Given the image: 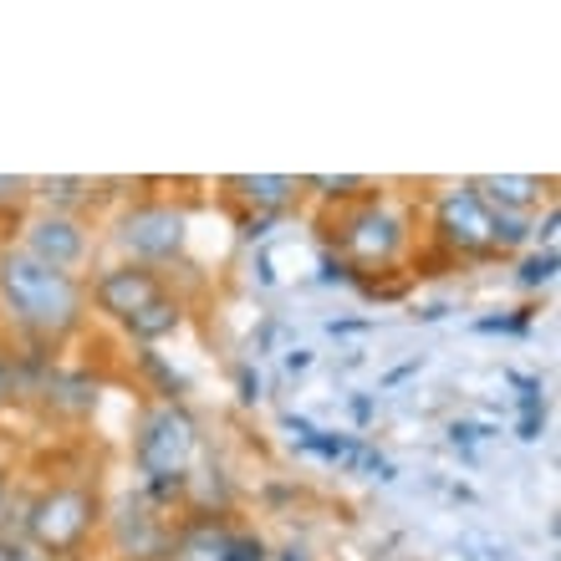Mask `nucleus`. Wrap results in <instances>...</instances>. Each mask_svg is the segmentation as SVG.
<instances>
[{
  "instance_id": "nucleus-1",
  "label": "nucleus",
  "mask_w": 561,
  "mask_h": 561,
  "mask_svg": "<svg viewBox=\"0 0 561 561\" xmlns=\"http://www.w3.org/2000/svg\"><path fill=\"white\" fill-rule=\"evenodd\" d=\"M87 322V276L57 271L26 255L16 240H0V327L36 352H51L83 337Z\"/></svg>"
},
{
  "instance_id": "nucleus-2",
  "label": "nucleus",
  "mask_w": 561,
  "mask_h": 561,
  "mask_svg": "<svg viewBox=\"0 0 561 561\" xmlns=\"http://www.w3.org/2000/svg\"><path fill=\"white\" fill-rule=\"evenodd\" d=\"M316 235L327 255L347 265L352 286H367L373 276H394L398 265L419 250V210L398 195L394 184H383L378 195L358 199L347 210H322Z\"/></svg>"
},
{
  "instance_id": "nucleus-3",
  "label": "nucleus",
  "mask_w": 561,
  "mask_h": 561,
  "mask_svg": "<svg viewBox=\"0 0 561 561\" xmlns=\"http://www.w3.org/2000/svg\"><path fill=\"white\" fill-rule=\"evenodd\" d=\"M128 460L138 470V490L189 511V490H195L199 460H204V424L184 398H149L133 419Z\"/></svg>"
},
{
  "instance_id": "nucleus-4",
  "label": "nucleus",
  "mask_w": 561,
  "mask_h": 561,
  "mask_svg": "<svg viewBox=\"0 0 561 561\" xmlns=\"http://www.w3.org/2000/svg\"><path fill=\"white\" fill-rule=\"evenodd\" d=\"M102 511L108 506H102L98 479L87 475L47 479L32 500H21L16 541L47 561H72L83 557V546L102 531Z\"/></svg>"
},
{
  "instance_id": "nucleus-5",
  "label": "nucleus",
  "mask_w": 561,
  "mask_h": 561,
  "mask_svg": "<svg viewBox=\"0 0 561 561\" xmlns=\"http://www.w3.org/2000/svg\"><path fill=\"white\" fill-rule=\"evenodd\" d=\"M102 246L113 250V261L174 271L189 261V210L169 195L123 199L117 215L102 220Z\"/></svg>"
},
{
  "instance_id": "nucleus-6",
  "label": "nucleus",
  "mask_w": 561,
  "mask_h": 561,
  "mask_svg": "<svg viewBox=\"0 0 561 561\" xmlns=\"http://www.w3.org/2000/svg\"><path fill=\"white\" fill-rule=\"evenodd\" d=\"M184 521H189V511L153 500L149 490H133L128 500L102 511V536L117 561H169L179 551Z\"/></svg>"
},
{
  "instance_id": "nucleus-7",
  "label": "nucleus",
  "mask_w": 561,
  "mask_h": 561,
  "mask_svg": "<svg viewBox=\"0 0 561 561\" xmlns=\"http://www.w3.org/2000/svg\"><path fill=\"white\" fill-rule=\"evenodd\" d=\"M26 255L57 265V271H72V276H92L102 250V225L92 215H66V210H47V204H26L16 215V230H11Z\"/></svg>"
},
{
  "instance_id": "nucleus-8",
  "label": "nucleus",
  "mask_w": 561,
  "mask_h": 561,
  "mask_svg": "<svg viewBox=\"0 0 561 561\" xmlns=\"http://www.w3.org/2000/svg\"><path fill=\"white\" fill-rule=\"evenodd\" d=\"M429 240L445 250L454 265L496 261V255H490V204L475 195L470 179H449L429 195Z\"/></svg>"
},
{
  "instance_id": "nucleus-9",
  "label": "nucleus",
  "mask_w": 561,
  "mask_h": 561,
  "mask_svg": "<svg viewBox=\"0 0 561 561\" xmlns=\"http://www.w3.org/2000/svg\"><path fill=\"white\" fill-rule=\"evenodd\" d=\"M169 291H174V286H169L164 271L133 265V261H98L92 276H87V307H92L102 322H113V327H128L144 307H153V301L169 297Z\"/></svg>"
},
{
  "instance_id": "nucleus-10",
  "label": "nucleus",
  "mask_w": 561,
  "mask_h": 561,
  "mask_svg": "<svg viewBox=\"0 0 561 561\" xmlns=\"http://www.w3.org/2000/svg\"><path fill=\"white\" fill-rule=\"evenodd\" d=\"M220 199L235 204L240 215H286L307 195H301L297 174H230V179H220Z\"/></svg>"
},
{
  "instance_id": "nucleus-11",
  "label": "nucleus",
  "mask_w": 561,
  "mask_h": 561,
  "mask_svg": "<svg viewBox=\"0 0 561 561\" xmlns=\"http://www.w3.org/2000/svg\"><path fill=\"white\" fill-rule=\"evenodd\" d=\"M470 184L500 215H536L541 204H551V179H536V174H479Z\"/></svg>"
},
{
  "instance_id": "nucleus-12",
  "label": "nucleus",
  "mask_w": 561,
  "mask_h": 561,
  "mask_svg": "<svg viewBox=\"0 0 561 561\" xmlns=\"http://www.w3.org/2000/svg\"><path fill=\"white\" fill-rule=\"evenodd\" d=\"M378 189L383 184L367 179V174H312V179H301V195H312L322 210H347V204L378 195Z\"/></svg>"
},
{
  "instance_id": "nucleus-13",
  "label": "nucleus",
  "mask_w": 561,
  "mask_h": 561,
  "mask_svg": "<svg viewBox=\"0 0 561 561\" xmlns=\"http://www.w3.org/2000/svg\"><path fill=\"white\" fill-rule=\"evenodd\" d=\"M511 388H521V413H515V439L536 445L546 429V394H541V378H526V373H506Z\"/></svg>"
},
{
  "instance_id": "nucleus-14",
  "label": "nucleus",
  "mask_w": 561,
  "mask_h": 561,
  "mask_svg": "<svg viewBox=\"0 0 561 561\" xmlns=\"http://www.w3.org/2000/svg\"><path fill=\"white\" fill-rule=\"evenodd\" d=\"M557 271H561L557 250H521V261H515V286H521L526 297H541V291L557 286Z\"/></svg>"
},
{
  "instance_id": "nucleus-15",
  "label": "nucleus",
  "mask_w": 561,
  "mask_h": 561,
  "mask_svg": "<svg viewBox=\"0 0 561 561\" xmlns=\"http://www.w3.org/2000/svg\"><path fill=\"white\" fill-rule=\"evenodd\" d=\"M358 445H363L358 434H347V429H322V424H316V429L307 434V439H301V449H307V454H316L322 464H347Z\"/></svg>"
},
{
  "instance_id": "nucleus-16",
  "label": "nucleus",
  "mask_w": 561,
  "mask_h": 561,
  "mask_svg": "<svg viewBox=\"0 0 561 561\" xmlns=\"http://www.w3.org/2000/svg\"><path fill=\"white\" fill-rule=\"evenodd\" d=\"M32 204V179H11V174H0V220H11L16 225V215Z\"/></svg>"
},
{
  "instance_id": "nucleus-17",
  "label": "nucleus",
  "mask_w": 561,
  "mask_h": 561,
  "mask_svg": "<svg viewBox=\"0 0 561 561\" xmlns=\"http://www.w3.org/2000/svg\"><path fill=\"white\" fill-rule=\"evenodd\" d=\"M215 561H271V546L261 536H250V531H230V541H225V551Z\"/></svg>"
},
{
  "instance_id": "nucleus-18",
  "label": "nucleus",
  "mask_w": 561,
  "mask_h": 561,
  "mask_svg": "<svg viewBox=\"0 0 561 561\" xmlns=\"http://www.w3.org/2000/svg\"><path fill=\"white\" fill-rule=\"evenodd\" d=\"M531 322H536V312H531V307H521V312L479 316V322H475V332H531Z\"/></svg>"
},
{
  "instance_id": "nucleus-19",
  "label": "nucleus",
  "mask_w": 561,
  "mask_h": 561,
  "mask_svg": "<svg viewBox=\"0 0 561 561\" xmlns=\"http://www.w3.org/2000/svg\"><path fill=\"white\" fill-rule=\"evenodd\" d=\"M235 394H240V403H261L265 398V378L255 363H235Z\"/></svg>"
},
{
  "instance_id": "nucleus-20",
  "label": "nucleus",
  "mask_w": 561,
  "mask_h": 561,
  "mask_svg": "<svg viewBox=\"0 0 561 561\" xmlns=\"http://www.w3.org/2000/svg\"><path fill=\"white\" fill-rule=\"evenodd\" d=\"M286 215H240L235 225H240V240H250V246H261V240H271V230H276Z\"/></svg>"
},
{
  "instance_id": "nucleus-21",
  "label": "nucleus",
  "mask_w": 561,
  "mask_h": 561,
  "mask_svg": "<svg viewBox=\"0 0 561 561\" xmlns=\"http://www.w3.org/2000/svg\"><path fill=\"white\" fill-rule=\"evenodd\" d=\"M312 363H316V352H312V347H291V352L280 358V367H286L291 378H297V373H307V367H312Z\"/></svg>"
},
{
  "instance_id": "nucleus-22",
  "label": "nucleus",
  "mask_w": 561,
  "mask_h": 561,
  "mask_svg": "<svg viewBox=\"0 0 561 561\" xmlns=\"http://www.w3.org/2000/svg\"><path fill=\"white\" fill-rule=\"evenodd\" d=\"M332 337H352V332H373V316H342V322H327Z\"/></svg>"
},
{
  "instance_id": "nucleus-23",
  "label": "nucleus",
  "mask_w": 561,
  "mask_h": 561,
  "mask_svg": "<svg viewBox=\"0 0 561 561\" xmlns=\"http://www.w3.org/2000/svg\"><path fill=\"white\" fill-rule=\"evenodd\" d=\"M347 409H352V424L367 429V419H373V398L367 394H347Z\"/></svg>"
},
{
  "instance_id": "nucleus-24",
  "label": "nucleus",
  "mask_w": 561,
  "mask_h": 561,
  "mask_svg": "<svg viewBox=\"0 0 561 561\" xmlns=\"http://www.w3.org/2000/svg\"><path fill=\"white\" fill-rule=\"evenodd\" d=\"M419 367H424V358H409V363H398V367H394V373H388V378H383V383H378V388H398V383L409 378V373H419Z\"/></svg>"
},
{
  "instance_id": "nucleus-25",
  "label": "nucleus",
  "mask_w": 561,
  "mask_h": 561,
  "mask_svg": "<svg viewBox=\"0 0 561 561\" xmlns=\"http://www.w3.org/2000/svg\"><path fill=\"white\" fill-rule=\"evenodd\" d=\"M11 500H16V490H11V464L0 460V521H5V511H11Z\"/></svg>"
},
{
  "instance_id": "nucleus-26",
  "label": "nucleus",
  "mask_w": 561,
  "mask_h": 561,
  "mask_svg": "<svg viewBox=\"0 0 561 561\" xmlns=\"http://www.w3.org/2000/svg\"><path fill=\"white\" fill-rule=\"evenodd\" d=\"M26 557V546L16 541V536H5V531H0V561H21Z\"/></svg>"
},
{
  "instance_id": "nucleus-27",
  "label": "nucleus",
  "mask_w": 561,
  "mask_h": 561,
  "mask_svg": "<svg viewBox=\"0 0 561 561\" xmlns=\"http://www.w3.org/2000/svg\"><path fill=\"white\" fill-rule=\"evenodd\" d=\"M280 424H286V429L297 434V439H307V434H312V429H316L312 419H301V413H286V419H280Z\"/></svg>"
},
{
  "instance_id": "nucleus-28",
  "label": "nucleus",
  "mask_w": 561,
  "mask_h": 561,
  "mask_svg": "<svg viewBox=\"0 0 561 561\" xmlns=\"http://www.w3.org/2000/svg\"><path fill=\"white\" fill-rule=\"evenodd\" d=\"M271 561H312V551L307 546H280V551H271Z\"/></svg>"
},
{
  "instance_id": "nucleus-29",
  "label": "nucleus",
  "mask_w": 561,
  "mask_h": 561,
  "mask_svg": "<svg viewBox=\"0 0 561 561\" xmlns=\"http://www.w3.org/2000/svg\"><path fill=\"white\" fill-rule=\"evenodd\" d=\"M5 394H11V352L0 347V403H5Z\"/></svg>"
},
{
  "instance_id": "nucleus-30",
  "label": "nucleus",
  "mask_w": 561,
  "mask_h": 561,
  "mask_svg": "<svg viewBox=\"0 0 561 561\" xmlns=\"http://www.w3.org/2000/svg\"><path fill=\"white\" fill-rule=\"evenodd\" d=\"M21 561H47V557H36V551H26V557H21Z\"/></svg>"
}]
</instances>
